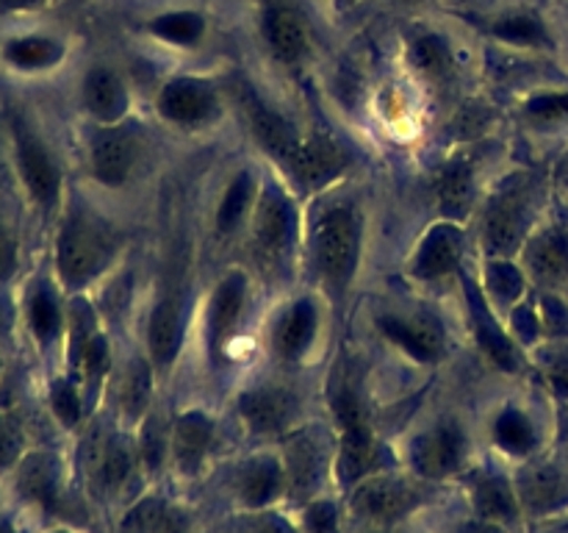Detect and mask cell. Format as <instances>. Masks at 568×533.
<instances>
[{
	"label": "cell",
	"mask_w": 568,
	"mask_h": 533,
	"mask_svg": "<svg viewBox=\"0 0 568 533\" xmlns=\"http://www.w3.org/2000/svg\"><path fill=\"white\" fill-rule=\"evenodd\" d=\"M333 411H336L338 431H342V442H338V459L336 472L338 481L344 486L353 489L355 483L366 481V477L377 475L386 466L388 453L372 433L366 411L361 405L358 392L353 383L344 381L342 386L333 392Z\"/></svg>",
	"instance_id": "6da1fadb"
},
{
	"label": "cell",
	"mask_w": 568,
	"mask_h": 533,
	"mask_svg": "<svg viewBox=\"0 0 568 533\" xmlns=\"http://www.w3.org/2000/svg\"><path fill=\"white\" fill-rule=\"evenodd\" d=\"M114 253V239L87 214H72L61 225L59 242H55V266L67 286L81 289L109 266Z\"/></svg>",
	"instance_id": "7a4b0ae2"
},
{
	"label": "cell",
	"mask_w": 568,
	"mask_h": 533,
	"mask_svg": "<svg viewBox=\"0 0 568 533\" xmlns=\"http://www.w3.org/2000/svg\"><path fill=\"white\" fill-rule=\"evenodd\" d=\"M361 253V217L353 205H333L316 220L314 259L331 286H347Z\"/></svg>",
	"instance_id": "3957f363"
},
{
	"label": "cell",
	"mask_w": 568,
	"mask_h": 533,
	"mask_svg": "<svg viewBox=\"0 0 568 533\" xmlns=\"http://www.w3.org/2000/svg\"><path fill=\"white\" fill-rule=\"evenodd\" d=\"M349 503H353L355 514L369 525L392 527L419 509L422 489L410 483L408 477L377 472V475L355 483Z\"/></svg>",
	"instance_id": "277c9868"
},
{
	"label": "cell",
	"mask_w": 568,
	"mask_h": 533,
	"mask_svg": "<svg viewBox=\"0 0 568 533\" xmlns=\"http://www.w3.org/2000/svg\"><path fill=\"white\" fill-rule=\"evenodd\" d=\"M530 189L527 183H510L494 194L483 217V242L497 255L510 253L525 242L527 220H530Z\"/></svg>",
	"instance_id": "5b68a950"
},
{
	"label": "cell",
	"mask_w": 568,
	"mask_h": 533,
	"mask_svg": "<svg viewBox=\"0 0 568 533\" xmlns=\"http://www.w3.org/2000/svg\"><path fill=\"white\" fill-rule=\"evenodd\" d=\"M410 464L425 481H447L466 464V436L458 425L444 422L430 428L410 444Z\"/></svg>",
	"instance_id": "8992f818"
},
{
	"label": "cell",
	"mask_w": 568,
	"mask_h": 533,
	"mask_svg": "<svg viewBox=\"0 0 568 533\" xmlns=\"http://www.w3.org/2000/svg\"><path fill=\"white\" fill-rule=\"evenodd\" d=\"M14 153L17 167L26 189L39 205H53L59 200L61 178L59 167H55L50 150L39 142L37 133L26 125V122H14Z\"/></svg>",
	"instance_id": "52a82bcc"
},
{
	"label": "cell",
	"mask_w": 568,
	"mask_h": 533,
	"mask_svg": "<svg viewBox=\"0 0 568 533\" xmlns=\"http://www.w3.org/2000/svg\"><path fill=\"white\" fill-rule=\"evenodd\" d=\"M514 486L527 514H552L568 505V475L549 461H527Z\"/></svg>",
	"instance_id": "ba28073f"
},
{
	"label": "cell",
	"mask_w": 568,
	"mask_h": 533,
	"mask_svg": "<svg viewBox=\"0 0 568 533\" xmlns=\"http://www.w3.org/2000/svg\"><path fill=\"white\" fill-rule=\"evenodd\" d=\"M87 475L94 492H116L125 486L133 470V453L128 442L114 433H94L87 442Z\"/></svg>",
	"instance_id": "9c48e42d"
},
{
	"label": "cell",
	"mask_w": 568,
	"mask_h": 533,
	"mask_svg": "<svg viewBox=\"0 0 568 533\" xmlns=\"http://www.w3.org/2000/svg\"><path fill=\"white\" fill-rule=\"evenodd\" d=\"M159 111L175 125H200L216 111V92L200 78H175L159 94Z\"/></svg>",
	"instance_id": "30bf717a"
},
{
	"label": "cell",
	"mask_w": 568,
	"mask_h": 533,
	"mask_svg": "<svg viewBox=\"0 0 568 533\" xmlns=\"http://www.w3.org/2000/svg\"><path fill=\"white\" fill-rule=\"evenodd\" d=\"M136 137L122 128H105L92 139L89 159H92V172L105 187H120L128 181L133 164H136Z\"/></svg>",
	"instance_id": "8fae6325"
},
{
	"label": "cell",
	"mask_w": 568,
	"mask_h": 533,
	"mask_svg": "<svg viewBox=\"0 0 568 533\" xmlns=\"http://www.w3.org/2000/svg\"><path fill=\"white\" fill-rule=\"evenodd\" d=\"M236 492L247 509L261 511L270 509L283 492H286V475H283V461L275 455H255L239 466Z\"/></svg>",
	"instance_id": "7c38bea8"
},
{
	"label": "cell",
	"mask_w": 568,
	"mask_h": 533,
	"mask_svg": "<svg viewBox=\"0 0 568 533\" xmlns=\"http://www.w3.org/2000/svg\"><path fill=\"white\" fill-rule=\"evenodd\" d=\"M469 500L471 509L480 520L499 522V525H514L521 516V503L516 486L508 477L497 472H477L469 477Z\"/></svg>",
	"instance_id": "4fadbf2b"
},
{
	"label": "cell",
	"mask_w": 568,
	"mask_h": 533,
	"mask_svg": "<svg viewBox=\"0 0 568 533\" xmlns=\"http://www.w3.org/2000/svg\"><path fill=\"white\" fill-rule=\"evenodd\" d=\"M211 442H214V422L203 411H186L178 416L170 431V455L178 470L194 475L205 464Z\"/></svg>",
	"instance_id": "5bb4252c"
},
{
	"label": "cell",
	"mask_w": 568,
	"mask_h": 533,
	"mask_svg": "<svg viewBox=\"0 0 568 533\" xmlns=\"http://www.w3.org/2000/svg\"><path fill=\"white\" fill-rule=\"evenodd\" d=\"M460 244H464L460 228H455L453 222H438L436 228L425 233L422 244L416 248L410 272L422 281H436V278L447 275L458 266Z\"/></svg>",
	"instance_id": "9a60e30c"
},
{
	"label": "cell",
	"mask_w": 568,
	"mask_h": 533,
	"mask_svg": "<svg viewBox=\"0 0 568 533\" xmlns=\"http://www.w3.org/2000/svg\"><path fill=\"white\" fill-rule=\"evenodd\" d=\"M244 300H247V278L242 272L222 278L209 305V344L214 353H220L233 339V331L242 320Z\"/></svg>",
	"instance_id": "2e32d148"
},
{
	"label": "cell",
	"mask_w": 568,
	"mask_h": 533,
	"mask_svg": "<svg viewBox=\"0 0 568 533\" xmlns=\"http://www.w3.org/2000/svg\"><path fill=\"white\" fill-rule=\"evenodd\" d=\"M327 470V459L322 444L308 433H297L288 439L286 459H283V475H286V489L294 494L308 497L316 486L322 483Z\"/></svg>",
	"instance_id": "e0dca14e"
},
{
	"label": "cell",
	"mask_w": 568,
	"mask_h": 533,
	"mask_svg": "<svg viewBox=\"0 0 568 533\" xmlns=\"http://www.w3.org/2000/svg\"><path fill=\"white\" fill-rule=\"evenodd\" d=\"M83 105L105 125H114L128 109V89L114 70L92 67L83 78Z\"/></svg>",
	"instance_id": "ac0fdd59"
},
{
	"label": "cell",
	"mask_w": 568,
	"mask_h": 533,
	"mask_svg": "<svg viewBox=\"0 0 568 533\" xmlns=\"http://www.w3.org/2000/svg\"><path fill=\"white\" fill-rule=\"evenodd\" d=\"M344 164H347V155H344V150L338 148L333 139L314 137L308 139V142H303L297 159L292 161L288 170L294 172V178H297L300 183L314 189L333 181V178L344 170Z\"/></svg>",
	"instance_id": "d6986e66"
},
{
	"label": "cell",
	"mask_w": 568,
	"mask_h": 533,
	"mask_svg": "<svg viewBox=\"0 0 568 533\" xmlns=\"http://www.w3.org/2000/svg\"><path fill=\"white\" fill-rule=\"evenodd\" d=\"M181 350V303L175 298H161L148 322V353L153 366L166 370Z\"/></svg>",
	"instance_id": "ffe728a7"
},
{
	"label": "cell",
	"mask_w": 568,
	"mask_h": 533,
	"mask_svg": "<svg viewBox=\"0 0 568 533\" xmlns=\"http://www.w3.org/2000/svg\"><path fill=\"white\" fill-rule=\"evenodd\" d=\"M264 37L270 50L283 61V64H297L308 53V31L300 20L297 11L286 6H272L264 14Z\"/></svg>",
	"instance_id": "44dd1931"
},
{
	"label": "cell",
	"mask_w": 568,
	"mask_h": 533,
	"mask_svg": "<svg viewBox=\"0 0 568 533\" xmlns=\"http://www.w3.org/2000/svg\"><path fill=\"white\" fill-rule=\"evenodd\" d=\"M381 331L416 361H436L444 353V336L433 322L408 316H381Z\"/></svg>",
	"instance_id": "7402d4cb"
},
{
	"label": "cell",
	"mask_w": 568,
	"mask_h": 533,
	"mask_svg": "<svg viewBox=\"0 0 568 533\" xmlns=\"http://www.w3.org/2000/svg\"><path fill=\"white\" fill-rule=\"evenodd\" d=\"M320 328V316H316V305L311 300H300L294 303L286 314L277 320L275 333H272V344L281 359L294 361L311 348Z\"/></svg>",
	"instance_id": "603a6c76"
},
{
	"label": "cell",
	"mask_w": 568,
	"mask_h": 533,
	"mask_svg": "<svg viewBox=\"0 0 568 533\" xmlns=\"http://www.w3.org/2000/svg\"><path fill=\"white\" fill-rule=\"evenodd\" d=\"M0 59L22 72L50 70L64 59V44L48 33H20V37L6 39L0 48Z\"/></svg>",
	"instance_id": "cb8c5ba5"
},
{
	"label": "cell",
	"mask_w": 568,
	"mask_h": 533,
	"mask_svg": "<svg viewBox=\"0 0 568 533\" xmlns=\"http://www.w3.org/2000/svg\"><path fill=\"white\" fill-rule=\"evenodd\" d=\"M239 411L255 433H275L292 420L294 400L281 389H255L239 400Z\"/></svg>",
	"instance_id": "d4e9b609"
},
{
	"label": "cell",
	"mask_w": 568,
	"mask_h": 533,
	"mask_svg": "<svg viewBox=\"0 0 568 533\" xmlns=\"http://www.w3.org/2000/svg\"><path fill=\"white\" fill-rule=\"evenodd\" d=\"M255 239L264 250H281L286 248L288 233H292V205L283 198L277 189H266L261 198L255 200V217H253Z\"/></svg>",
	"instance_id": "484cf974"
},
{
	"label": "cell",
	"mask_w": 568,
	"mask_h": 533,
	"mask_svg": "<svg viewBox=\"0 0 568 533\" xmlns=\"http://www.w3.org/2000/svg\"><path fill=\"white\" fill-rule=\"evenodd\" d=\"M250 120H253V131L255 137H258V142L264 144L275 159H281L283 164L292 167V161L297 159L300 148H303L305 142V139L297 133V128H294L288 120H283L281 114L266 109V105H253Z\"/></svg>",
	"instance_id": "4316f807"
},
{
	"label": "cell",
	"mask_w": 568,
	"mask_h": 533,
	"mask_svg": "<svg viewBox=\"0 0 568 533\" xmlns=\"http://www.w3.org/2000/svg\"><path fill=\"white\" fill-rule=\"evenodd\" d=\"M527 266L541 283H558L568 275V242L560 233L549 231L527 244Z\"/></svg>",
	"instance_id": "83f0119b"
},
{
	"label": "cell",
	"mask_w": 568,
	"mask_h": 533,
	"mask_svg": "<svg viewBox=\"0 0 568 533\" xmlns=\"http://www.w3.org/2000/svg\"><path fill=\"white\" fill-rule=\"evenodd\" d=\"M494 442L514 459H530L538 444V431L525 411L510 405V409L499 411V416L494 420Z\"/></svg>",
	"instance_id": "f1b7e54d"
},
{
	"label": "cell",
	"mask_w": 568,
	"mask_h": 533,
	"mask_svg": "<svg viewBox=\"0 0 568 533\" xmlns=\"http://www.w3.org/2000/svg\"><path fill=\"white\" fill-rule=\"evenodd\" d=\"M148 31L155 39H161V42L175 44V48H194V44L203 42L205 20L197 11H166V14H159L155 20H150Z\"/></svg>",
	"instance_id": "f546056e"
},
{
	"label": "cell",
	"mask_w": 568,
	"mask_h": 533,
	"mask_svg": "<svg viewBox=\"0 0 568 533\" xmlns=\"http://www.w3.org/2000/svg\"><path fill=\"white\" fill-rule=\"evenodd\" d=\"M436 194L447 214H464L471 203V194H475L471 167L464 161H453V164L444 167L436 178Z\"/></svg>",
	"instance_id": "4dcf8cb0"
},
{
	"label": "cell",
	"mask_w": 568,
	"mask_h": 533,
	"mask_svg": "<svg viewBox=\"0 0 568 533\" xmlns=\"http://www.w3.org/2000/svg\"><path fill=\"white\" fill-rule=\"evenodd\" d=\"M28 325H31L37 342L44 344V348L61 336L64 316H61L59 300H55V294L48 286L33 289L31 300H28Z\"/></svg>",
	"instance_id": "1f68e13d"
},
{
	"label": "cell",
	"mask_w": 568,
	"mask_h": 533,
	"mask_svg": "<svg viewBox=\"0 0 568 533\" xmlns=\"http://www.w3.org/2000/svg\"><path fill=\"white\" fill-rule=\"evenodd\" d=\"M469 300H471V309H475V328H477V336H480L483 348L488 350V355H491L497 364L516 366L514 348H510V342H508V336L503 333V328H499L497 322H494V316L488 314L486 300H483V294L477 292V286H469Z\"/></svg>",
	"instance_id": "d6a6232c"
},
{
	"label": "cell",
	"mask_w": 568,
	"mask_h": 533,
	"mask_svg": "<svg viewBox=\"0 0 568 533\" xmlns=\"http://www.w3.org/2000/svg\"><path fill=\"white\" fill-rule=\"evenodd\" d=\"M255 200V183L250 172H239L231 181V187L225 189L220 200V209H216V228L222 233H231L242 225V220L247 217L250 205Z\"/></svg>",
	"instance_id": "836d02e7"
},
{
	"label": "cell",
	"mask_w": 568,
	"mask_h": 533,
	"mask_svg": "<svg viewBox=\"0 0 568 533\" xmlns=\"http://www.w3.org/2000/svg\"><path fill=\"white\" fill-rule=\"evenodd\" d=\"M59 486V464L50 455H31L20 470V489L37 503H50Z\"/></svg>",
	"instance_id": "e575fe53"
},
{
	"label": "cell",
	"mask_w": 568,
	"mask_h": 533,
	"mask_svg": "<svg viewBox=\"0 0 568 533\" xmlns=\"http://www.w3.org/2000/svg\"><path fill=\"white\" fill-rule=\"evenodd\" d=\"M494 33H497L503 42L510 44H541L547 39V31H544L541 22L530 14H514L505 17L494 26Z\"/></svg>",
	"instance_id": "d590c367"
},
{
	"label": "cell",
	"mask_w": 568,
	"mask_h": 533,
	"mask_svg": "<svg viewBox=\"0 0 568 533\" xmlns=\"http://www.w3.org/2000/svg\"><path fill=\"white\" fill-rule=\"evenodd\" d=\"M486 286L499 303H514V300L521 294L525 281H521V272L516 270L514 264H508V261H494V264L488 266Z\"/></svg>",
	"instance_id": "8d00e7d4"
},
{
	"label": "cell",
	"mask_w": 568,
	"mask_h": 533,
	"mask_svg": "<svg viewBox=\"0 0 568 533\" xmlns=\"http://www.w3.org/2000/svg\"><path fill=\"white\" fill-rule=\"evenodd\" d=\"M142 459L150 470H159L164 464L166 453H170V433L164 431L161 416H148L142 428Z\"/></svg>",
	"instance_id": "74e56055"
},
{
	"label": "cell",
	"mask_w": 568,
	"mask_h": 533,
	"mask_svg": "<svg viewBox=\"0 0 568 533\" xmlns=\"http://www.w3.org/2000/svg\"><path fill=\"white\" fill-rule=\"evenodd\" d=\"M50 400H53V411L61 420V425L72 428L78 420H81V394H78V389L72 386L70 381L55 383Z\"/></svg>",
	"instance_id": "f35d334b"
},
{
	"label": "cell",
	"mask_w": 568,
	"mask_h": 533,
	"mask_svg": "<svg viewBox=\"0 0 568 533\" xmlns=\"http://www.w3.org/2000/svg\"><path fill=\"white\" fill-rule=\"evenodd\" d=\"M305 533H338V511L331 500H311L305 509Z\"/></svg>",
	"instance_id": "ab89813d"
},
{
	"label": "cell",
	"mask_w": 568,
	"mask_h": 533,
	"mask_svg": "<svg viewBox=\"0 0 568 533\" xmlns=\"http://www.w3.org/2000/svg\"><path fill=\"white\" fill-rule=\"evenodd\" d=\"M148 389L150 375L144 366H136L133 372H128L125 383H122V405H125L128 414H136V411L148 403Z\"/></svg>",
	"instance_id": "60d3db41"
},
{
	"label": "cell",
	"mask_w": 568,
	"mask_h": 533,
	"mask_svg": "<svg viewBox=\"0 0 568 533\" xmlns=\"http://www.w3.org/2000/svg\"><path fill=\"white\" fill-rule=\"evenodd\" d=\"M416 61L419 67H425L427 72H442L444 67H449V50L444 44V39L438 37H422L416 42Z\"/></svg>",
	"instance_id": "b9f144b4"
},
{
	"label": "cell",
	"mask_w": 568,
	"mask_h": 533,
	"mask_svg": "<svg viewBox=\"0 0 568 533\" xmlns=\"http://www.w3.org/2000/svg\"><path fill=\"white\" fill-rule=\"evenodd\" d=\"M22 433L17 428L14 420H9L6 414H0V466L14 464V459L20 455Z\"/></svg>",
	"instance_id": "7bdbcfd3"
},
{
	"label": "cell",
	"mask_w": 568,
	"mask_h": 533,
	"mask_svg": "<svg viewBox=\"0 0 568 533\" xmlns=\"http://www.w3.org/2000/svg\"><path fill=\"white\" fill-rule=\"evenodd\" d=\"M527 114L538 117V120H558L568 117V92L560 94H541L527 105Z\"/></svg>",
	"instance_id": "ee69618b"
},
{
	"label": "cell",
	"mask_w": 568,
	"mask_h": 533,
	"mask_svg": "<svg viewBox=\"0 0 568 533\" xmlns=\"http://www.w3.org/2000/svg\"><path fill=\"white\" fill-rule=\"evenodd\" d=\"M17 266V239L11 233V228L0 220V281L14 272Z\"/></svg>",
	"instance_id": "f6af8a7d"
},
{
	"label": "cell",
	"mask_w": 568,
	"mask_h": 533,
	"mask_svg": "<svg viewBox=\"0 0 568 533\" xmlns=\"http://www.w3.org/2000/svg\"><path fill=\"white\" fill-rule=\"evenodd\" d=\"M242 533H297L292 525H288L283 516H275V514H261L255 516V520H250L247 525H244Z\"/></svg>",
	"instance_id": "bcb514c9"
},
{
	"label": "cell",
	"mask_w": 568,
	"mask_h": 533,
	"mask_svg": "<svg viewBox=\"0 0 568 533\" xmlns=\"http://www.w3.org/2000/svg\"><path fill=\"white\" fill-rule=\"evenodd\" d=\"M549 383L568 398V359L555 361V364L549 366Z\"/></svg>",
	"instance_id": "7dc6e473"
},
{
	"label": "cell",
	"mask_w": 568,
	"mask_h": 533,
	"mask_svg": "<svg viewBox=\"0 0 568 533\" xmlns=\"http://www.w3.org/2000/svg\"><path fill=\"white\" fill-rule=\"evenodd\" d=\"M48 0H0V11L3 14H26V11H37Z\"/></svg>",
	"instance_id": "c3c4849f"
},
{
	"label": "cell",
	"mask_w": 568,
	"mask_h": 533,
	"mask_svg": "<svg viewBox=\"0 0 568 533\" xmlns=\"http://www.w3.org/2000/svg\"><path fill=\"white\" fill-rule=\"evenodd\" d=\"M458 533H505V525H499V522H491V520H480V516H477V520L460 525Z\"/></svg>",
	"instance_id": "681fc988"
},
{
	"label": "cell",
	"mask_w": 568,
	"mask_h": 533,
	"mask_svg": "<svg viewBox=\"0 0 568 533\" xmlns=\"http://www.w3.org/2000/svg\"><path fill=\"white\" fill-rule=\"evenodd\" d=\"M372 533H405V531H399V527H377V531H372Z\"/></svg>",
	"instance_id": "f907efd6"
},
{
	"label": "cell",
	"mask_w": 568,
	"mask_h": 533,
	"mask_svg": "<svg viewBox=\"0 0 568 533\" xmlns=\"http://www.w3.org/2000/svg\"><path fill=\"white\" fill-rule=\"evenodd\" d=\"M0 533H17V531H14V527L9 525V522H6V520H0Z\"/></svg>",
	"instance_id": "816d5d0a"
},
{
	"label": "cell",
	"mask_w": 568,
	"mask_h": 533,
	"mask_svg": "<svg viewBox=\"0 0 568 533\" xmlns=\"http://www.w3.org/2000/svg\"><path fill=\"white\" fill-rule=\"evenodd\" d=\"M6 320H9V314H6V309H3V305H0V331H3V328H6Z\"/></svg>",
	"instance_id": "f5cc1de1"
},
{
	"label": "cell",
	"mask_w": 568,
	"mask_h": 533,
	"mask_svg": "<svg viewBox=\"0 0 568 533\" xmlns=\"http://www.w3.org/2000/svg\"><path fill=\"white\" fill-rule=\"evenodd\" d=\"M564 175H566V181H568V161L564 164Z\"/></svg>",
	"instance_id": "db71d44e"
},
{
	"label": "cell",
	"mask_w": 568,
	"mask_h": 533,
	"mask_svg": "<svg viewBox=\"0 0 568 533\" xmlns=\"http://www.w3.org/2000/svg\"><path fill=\"white\" fill-rule=\"evenodd\" d=\"M564 533H568V520H566V525H564Z\"/></svg>",
	"instance_id": "11a10c76"
},
{
	"label": "cell",
	"mask_w": 568,
	"mask_h": 533,
	"mask_svg": "<svg viewBox=\"0 0 568 533\" xmlns=\"http://www.w3.org/2000/svg\"><path fill=\"white\" fill-rule=\"evenodd\" d=\"M0 370H3V361H0Z\"/></svg>",
	"instance_id": "9f6ffc18"
},
{
	"label": "cell",
	"mask_w": 568,
	"mask_h": 533,
	"mask_svg": "<svg viewBox=\"0 0 568 533\" xmlns=\"http://www.w3.org/2000/svg\"><path fill=\"white\" fill-rule=\"evenodd\" d=\"M55 533H67V531H55Z\"/></svg>",
	"instance_id": "6f0895ef"
}]
</instances>
